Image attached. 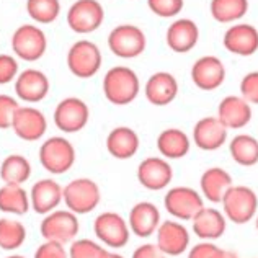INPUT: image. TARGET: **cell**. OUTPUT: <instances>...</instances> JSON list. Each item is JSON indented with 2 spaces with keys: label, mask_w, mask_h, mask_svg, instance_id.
<instances>
[{
  "label": "cell",
  "mask_w": 258,
  "mask_h": 258,
  "mask_svg": "<svg viewBox=\"0 0 258 258\" xmlns=\"http://www.w3.org/2000/svg\"><path fill=\"white\" fill-rule=\"evenodd\" d=\"M31 176V164L25 155L10 154L0 164V178L5 185H23Z\"/></svg>",
  "instance_id": "31"
},
{
  "label": "cell",
  "mask_w": 258,
  "mask_h": 258,
  "mask_svg": "<svg viewBox=\"0 0 258 258\" xmlns=\"http://www.w3.org/2000/svg\"><path fill=\"white\" fill-rule=\"evenodd\" d=\"M131 258H167V255L157 247V243H142L134 250Z\"/></svg>",
  "instance_id": "42"
},
{
  "label": "cell",
  "mask_w": 258,
  "mask_h": 258,
  "mask_svg": "<svg viewBox=\"0 0 258 258\" xmlns=\"http://www.w3.org/2000/svg\"><path fill=\"white\" fill-rule=\"evenodd\" d=\"M146 98L154 106H167L178 95V82L168 72H157L149 77L146 88Z\"/></svg>",
  "instance_id": "26"
},
{
  "label": "cell",
  "mask_w": 258,
  "mask_h": 258,
  "mask_svg": "<svg viewBox=\"0 0 258 258\" xmlns=\"http://www.w3.org/2000/svg\"><path fill=\"white\" fill-rule=\"evenodd\" d=\"M33 258H69V252L59 242L44 240L41 245L36 248Z\"/></svg>",
  "instance_id": "39"
},
{
  "label": "cell",
  "mask_w": 258,
  "mask_h": 258,
  "mask_svg": "<svg viewBox=\"0 0 258 258\" xmlns=\"http://www.w3.org/2000/svg\"><path fill=\"white\" fill-rule=\"evenodd\" d=\"M38 157L46 172L52 175H64L76 164L77 152L69 139L62 136H52L41 144Z\"/></svg>",
  "instance_id": "2"
},
{
  "label": "cell",
  "mask_w": 258,
  "mask_h": 258,
  "mask_svg": "<svg viewBox=\"0 0 258 258\" xmlns=\"http://www.w3.org/2000/svg\"><path fill=\"white\" fill-rule=\"evenodd\" d=\"M62 191L64 188L52 178H43L36 181L30 191L31 209L41 216L49 214L62 203Z\"/></svg>",
  "instance_id": "19"
},
{
  "label": "cell",
  "mask_w": 258,
  "mask_h": 258,
  "mask_svg": "<svg viewBox=\"0 0 258 258\" xmlns=\"http://www.w3.org/2000/svg\"><path fill=\"white\" fill-rule=\"evenodd\" d=\"M164 208L176 221H191L205 208V198L191 186H173L164 196Z\"/></svg>",
  "instance_id": "6"
},
{
  "label": "cell",
  "mask_w": 258,
  "mask_h": 258,
  "mask_svg": "<svg viewBox=\"0 0 258 258\" xmlns=\"http://www.w3.org/2000/svg\"><path fill=\"white\" fill-rule=\"evenodd\" d=\"M229 154L240 167H253L258 164V139L250 134H237L229 142Z\"/></svg>",
  "instance_id": "29"
},
{
  "label": "cell",
  "mask_w": 258,
  "mask_h": 258,
  "mask_svg": "<svg viewBox=\"0 0 258 258\" xmlns=\"http://www.w3.org/2000/svg\"><path fill=\"white\" fill-rule=\"evenodd\" d=\"M248 10V0H211V15L219 23H234Z\"/></svg>",
  "instance_id": "32"
},
{
  "label": "cell",
  "mask_w": 258,
  "mask_h": 258,
  "mask_svg": "<svg viewBox=\"0 0 258 258\" xmlns=\"http://www.w3.org/2000/svg\"><path fill=\"white\" fill-rule=\"evenodd\" d=\"M15 93L25 103H38L49 93V79L38 69H26L17 77Z\"/></svg>",
  "instance_id": "20"
},
{
  "label": "cell",
  "mask_w": 258,
  "mask_h": 258,
  "mask_svg": "<svg viewBox=\"0 0 258 258\" xmlns=\"http://www.w3.org/2000/svg\"><path fill=\"white\" fill-rule=\"evenodd\" d=\"M18 74V62L9 54H0V85L10 84Z\"/></svg>",
  "instance_id": "40"
},
{
  "label": "cell",
  "mask_w": 258,
  "mask_h": 258,
  "mask_svg": "<svg viewBox=\"0 0 258 258\" xmlns=\"http://www.w3.org/2000/svg\"><path fill=\"white\" fill-rule=\"evenodd\" d=\"M162 222L159 208L151 201H139L129 211V229L139 239H147L152 234L157 232Z\"/></svg>",
  "instance_id": "17"
},
{
  "label": "cell",
  "mask_w": 258,
  "mask_h": 258,
  "mask_svg": "<svg viewBox=\"0 0 258 258\" xmlns=\"http://www.w3.org/2000/svg\"><path fill=\"white\" fill-rule=\"evenodd\" d=\"M67 66L79 79L93 77L101 67V52L98 46L87 39L74 43L67 52Z\"/></svg>",
  "instance_id": "10"
},
{
  "label": "cell",
  "mask_w": 258,
  "mask_h": 258,
  "mask_svg": "<svg viewBox=\"0 0 258 258\" xmlns=\"http://www.w3.org/2000/svg\"><path fill=\"white\" fill-rule=\"evenodd\" d=\"M62 201L69 211L80 214H88L98 208L101 201V191L97 181L92 178H76L64 186Z\"/></svg>",
  "instance_id": "4"
},
{
  "label": "cell",
  "mask_w": 258,
  "mask_h": 258,
  "mask_svg": "<svg viewBox=\"0 0 258 258\" xmlns=\"http://www.w3.org/2000/svg\"><path fill=\"white\" fill-rule=\"evenodd\" d=\"M93 232L105 247L114 250L126 247L129 237H131V229H129L127 221L114 211H105L95 217Z\"/></svg>",
  "instance_id": "7"
},
{
  "label": "cell",
  "mask_w": 258,
  "mask_h": 258,
  "mask_svg": "<svg viewBox=\"0 0 258 258\" xmlns=\"http://www.w3.org/2000/svg\"><path fill=\"white\" fill-rule=\"evenodd\" d=\"M141 90L139 77L133 69L124 66L111 67L103 77V93L111 105L124 106L138 98Z\"/></svg>",
  "instance_id": "1"
},
{
  "label": "cell",
  "mask_w": 258,
  "mask_h": 258,
  "mask_svg": "<svg viewBox=\"0 0 258 258\" xmlns=\"http://www.w3.org/2000/svg\"><path fill=\"white\" fill-rule=\"evenodd\" d=\"M139 134L129 126H118L106 136V151L118 160H129L139 152Z\"/></svg>",
  "instance_id": "23"
},
{
  "label": "cell",
  "mask_w": 258,
  "mask_h": 258,
  "mask_svg": "<svg viewBox=\"0 0 258 258\" xmlns=\"http://www.w3.org/2000/svg\"><path fill=\"white\" fill-rule=\"evenodd\" d=\"M191 229L198 239L214 242L226 234L227 219L219 209L205 206L191 219Z\"/></svg>",
  "instance_id": "21"
},
{
  "label": "cell",
  "mask_w": 258,
  "mask_h": 258,
  "mask_svg": "<svg viewBox=\"0 0 258 258\" xmlns=\"http://www.w3.org/2000/svg\"><path fill=\"white\" fill-rule=\"evenodd\" d=\"M191 80L200 90L213 92L226 80V67L219 57L203 56L191 67Z\"/></svg>",
  "instance_id": "16"
},
{
  "label": "cell",
  "mask_w": 258,
  "mask_h": 258,
  "mask_svg": "<svg viewBox=\"0 0 258 258\" xmlns=\"http://www.w3.org/2000/svg\"><path fill=\"white\" fill-rule=\"evenodd\" d=\"M224 47L237 56H252L258 51V30L252 25H234L224 35Z\"/></svg>",
  "instance_id": "22"
},
{
  "label": "cell",
  "mask_w": 258,
  "mask_h": 258,
  "mask_svg": "<svg viewBox=\"0 0 258 258\" xmlns=\"http://www.w3.org/2000/svg\"><path fill=\"white\" fill-rule=\"evenodd\" d=\"M157 247L167 256H180L189 248L188 229L180 221H162L157 229Z\"/></svg>",
  "instance_id": "15"
},
{
  "label": "cell",
  "mask_w": 258,
  "mask_h": 258,
  "mask_svg": "<svg viewBox=\"0 0 258 258\" xmlns=\"http://www.w3.org/2000/svg\"><path fill=\"white\" fill-rule=\"evenodd\" d=\"M214 258H240L232 250H226V248H217V252L214 255Z\"/></svg>",
  "instance_id": "43"
},
{
  "label": "cell",
  "mask_w": 258,
  "mask_h": 258,
  "mask_svg": "<svg viewBox=\"0 0 258 258\" xmlns=\"http://www.w3.org/2000/svg\"><path fill=\"white\" fill-rule=\"evenodd\" d=\"M200 30L193 20L189 18H180L168 26L167 30V44L173 52H188L198 43Z\"/></svg>",
  "instance_id": "27"
},
{
  "label": "cell",
  "mask_w": 258,
  "mask_h": 258,
  "mask_svg": "<svg viewBox=\"0 0 258 258\" xmlns=\"http://www.w3.org/2000/svg\"><path fill=\"white\" fill-rule=\"evenodd\" d=\"M105 20V10L98 0H77L67 12V25L79 35L97 31Z\"/></svg>",
  "instance_id": "9"
},
{
  "label": "cell",
  "mask_w": 258,
  "mask_h": 258,
  "mask_svg": "<svg viewBox=\"0 0 258 258\" xmlns=\"http://www.w3.org/2000/svg\"><path fill=\"white\" fill-rule=\"evenodd\" d=\"M255 227H256V230H258V213H256V216H255Z\"/></svg>",
  "instance_id": "46"
},
{
  "label": "cell",
  "mask_w": 258,
  "mask_h": 258,
  "mask_svg": "<svg viewBox=\"0 0 258 258\" xmlns=\"http://www.w3.org/2000/svg\"><path fill=\"white\" fill-rule=\"evenodd\" d=\"M147 5L155 15L162 18H172L181 12L185 0H147Z\"/></svg>",
  "instance_id": "36"
},
{
  "label": "cell",
  "mask_w": 258,
  "mask_h": 258,
  "mask_svg": "<svg viewBox=\"0 0 258 258\" xmlns=\"http://www.w3.org/2000/svg\"><path fill=\"white\" fill-rule=\"evenodd\" d=\"M30 193L22 185H4L0 188V211L23 216L30 211Z\"/></svg>",
  "instance_id": "30"
},
{
  "label": "cell",
  "mask_w": 258,
  "mask_h": 258,
  "mask_svg": "<svg viewBox=\"0 0 258 258\" xmlns=\"http://www.w3.org/2000/svg\"><path fill=\"white\" fill-rule=\"evenodd\" d=\"M217 248L219 247L214 242L201 240L200 243L188 248V258H214Z\"/></svg>",
  "instance_id": "41"
},
{
  "label": "cell",
  "mask_w": 258,
  "mask_h": 258,
  "mask_svg": "<svg viewBox=\"0 0 258 258\" xmlns=\"http://www.w3.org/2000/svg\"><path fill=\"white\" fill-rule=\"evenodd\" d=\"M138 181L149 191H162L168 188L173 180V168L170 162L159 155L147 157L138 165Z\"/></svg>",
  "instance_id": "13"
},
{
  "label": "cell",
  "mask_w": 258,
  "mask_h": 258,
  "mask_svg": "<svg viewBox=\"0 0 258 258\" xmlns=\"http://www.w3.org/2000/svg\"><path fill=\"white\" fill-rule=\"evenodd\" d=\"M217 119L227 129H242L252 119V106L242 97L229 95L217 106Z\"/></svg>",
  "instance_id": "25"
},
{
  "label": "cell",
  "mask_w": 258,
  "mask_h": 258,
  "mask_svg": "<svg viewBox=\"0 0 258 258\" xmlns=\"http://www.w3.org/2000/svg\"><path fill=\"white\" fill-rule=\"evenodd\" d=\"M242 98L250 105H258V72H250L240 82Z\"/></svg>",
  "instance_id": "38"
},
{
  "label": "cell",
  "mask_w": 258,
  "mask_h": 258,
  "mask_svg": "<svg viewBox=\"0 0 258 258\" xmlns=\"http://www.w3.org/2000/svg\"><path fill=\"white\" fill-rule=\"evenodd\" d=\"M7 258H26L23 255H10V256H7Z\"/></svg>",
  "instance_id": "45"
},
{
  "label": "cell",
  "mask_w": 258,
  "mask_h": 258,
  "mask_svg": "<svg viewBox=\"0 0 258 258\" xmlns=\"http://www.w3.org/2000/svg\"><path fill=\"white\" fill-rule=\"evenodd\" d=\"M47 39L41 28L35 25L18 26L12 36V49L20 59L26 62H35L46 52Z\"/></svg>",
  "instance_id": "11"
},
{
  "label": "cell",
  "mask_w": 258,
  "mask_h": 258,
  "mask_svg": "<svg viewBox=\"0 0 258 258\" xmlns=\"http://www.w3.org/2000/svg\"><path fill=\"white\" fill-rule=\"evenodd\" d=\"M26 12L36 23L49 25L59 17V0H26Z\"/></svg>",
  "instance_id": "34"
},
{
  "label": "cell",
  "mask_w": 258,
  "mask_h": 258,
  "mask_svg": "<svg viewBox=\"0 0 258 258\" xmlns=\"http://www.w3.org/2000/svg\"><path fill=\"white\" fill-rule=\"evenodd\" d=\"M226 219L243 226L255 219L258 213V196L247 185H234L221 201Z\"/></svg>",
  "instance_id": "3"
},
{
  "label": "cell",
  "mask_w": 258,
  "mask_h": 258,
  "mask_svg": "<svg viewBox=\"0 0 258 258\" xmlns=\"http://www.w3.org/2000/svg\"><path fill=\"white\" fill-rule=\"evenodd\" d=\"M106 258H124V256L119 255V253H114V252H108Z\"/></svg>",
  "instance_id": "44"
},
{
  "label": "cell",
  "mask_w": 258,
  "mask_h": 258,
  "mask_svg": "<svg viewBox=\"0 0 258 258\" xmlns=\"http://www.w3.org/2000/svg\"><path fill=\"white\" fill-rule=\"evenodd\" d=\"M108 252L103 245H100L90 239H77L71 242L69 258H106Z\"/></svg>",
  "instance_id": "35"
},
{
  "label": "cell",
  "mask_w": 258,
  "mask_h": 258,
  "mask_svg": "<svg viewBox=\"0 0 258 258\" xmlns=\"http://www.w3.org/2000/svg\"><path fill=\"white\" fill-rule=\"evenodd\" d=\"M227 133L229 129L217 119V116H206L195 124L193 142L201 151L213 152L227 142Z\"/></svg>",
  "instance_id": "18"
},
{
  "label": "cell",
  "mask_w": 258,
  "mask_h": 258,
  "mask_svg": "<svg viewBox=\"0 0 258 258\" xmlns=\"http://www.w3.org/2000/svg\"><path fill=\"white\" fill-rule=\"evenodd\" d=\"M26 240V227L23 222L2 217L0 219V248L12 252L20 248Z\"/></svg>",
  "instance_id": "33"
},
{
  "label": "cell",
  "mask_w": 258,
  "mask_h": 258,
  "mask_svg": "<svg viewBox=\"0 0 258 258\" xmlns=\"http://www.w3.org/2000/svg\"><path fill=\"white\" fill-rule=\"evenodd\" d=\"M234 186L232 175L221 167H211L200 178V193L213 205H219L230 188Z\"/></svg>",
  "instance_id": "24"
},
{
  "label": "cell",
  "mask_w": 258,
  "mask_h": 258,
  "mask_svg": "<svg viewBox=\"0 0 258 258\" xmlns=\"http://www.w3.org/2000/svg\"><path fill=\"white\" fill-rule=\"evenodd\" d=\"M88 119H90L88 105L77 97L60 100L54 110V124L66 134L82 131L88 124Z\"/></svg>",
  "instance_id": "12"
},
{
  "label": "cell",
  "mask_w": 258,
  "mask_h": 258,
  "mask_svg": "<svg viewBox=\"0 0 258 258\" xmlns=\"http://www.w3.org/2000/svg\"><path fill=\"white\" fill-rule=\"evenodd\" d=\"M13 133L25 142H36L47 131V119L43 111L33 106H20L12 121Z\"/></svg>",
  "instance_id": "14"
},
{
  "label": "cell",
  "mask_w": 258,
  "mask_h": 258,
  "mask_svg": "<svg viewBox=\"0 0 258 258\" xmlns=\"http://www.w3.org/2000/svg\"><path fill=\"white\" fill-rule=\"evenodd\" d=\"M155 146H157L160 157H164L167 160H176L188 155L189 149H191V139L181 129L168 127L159 134Z\"/></svg>",
  "instance_id": "28"
},
{
  "label": "cell",
  "mask_w": 258,
  "mask_h": 258,
  "mask_svg": "<svg viewBox=\"0 0 258 258\" xmlns=\"http://www.w3.org/2000/svg\"><path fill=\"white\" fill-rule=\"evenodd\" d=\"M18 108L20 105L15 98H12L10 95L0 93V129L12 127V121Z\"/></svg>",
  "instance_id": "37"
},
{
  "label": "cell",
  "mask_w": 258,
  "mask_h": 258,
  "mask_svg": "<svg viewBox=\"0 0 258 258\" xmlns=\"http://www.w3.org/2000/svg\"><path fill=\"white\" fill-rule=\"evenodd\" d=\"M144 31L136 25H118L108 35V47L121 59H134L146 51Z\"/></svg>",
  "instance_id": "8"
},
{
  "label": "cell",
  "mask_w": 258,
  "mask_h": 258,
  "mask_svg": "<svg viewBox=\"0 0 258 258\" xmlns=\"http://www.w3.org/2000/svg\"><path fill=\"white\" fill-rule=\"evenodd\" d=\"M79 230V217L69 209H54V211L44 216L41 226H39V232H41L44 240L59 242L62 245L76 240Z\"/></svg>",
  "instance_id": "5"
}]
</instances>
